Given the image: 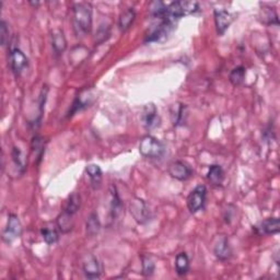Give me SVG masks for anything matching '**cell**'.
Returning <instances> with one entry per match:
<instances>
[{
    "mask_svg": "<svg viewBox=\"0 0 280 280\" xmlns=\"http://www.w3.org/2000/svg\"><path fill=\"white\" fill-rule=\"evenodd\" d=\"M74 25L77 34H88L92 26V8L87 2H79L72 7Z\"/></svg>",
    "mask_w": 280,
    "mask_h": 280,
    "instance_id": "obj_1",
    "label": "cell"
},
{
    "mask_svg": "<svg viewBox=\"0 0 280 280\" xmlns=\"http://www.w3.org/2000/svg\"><path fill=\"white\" fill-rule=\"evenodd\" d=\"M139 152L148 159H161L165 155V147L159 139L148 135L140 140Z\"/></svg>",
    "mask_w": 280,
    "mask_h": 280,
    "instance_id": "obj_2",
    "label": "cell"
},
{
    "mask_svg": "<svg viewBox=\"0 0 280 280\" xmlns=\"http://www.w3.org/2000/svg\"><path fill=\"white\" fill-rule=\"evenodd\" d=\"M8 61L10 69L16 77L22 75V72L25 71L29 67V60L24 55V53L18 47H11L9 51Z\"/></svg>",
    "mask_w": 280,
    "mask_h": 280,
    "instance_id": "obj_3",
    "label": "cell"
},
{
    "mask_svg": "<svg viewBox=\"0 0 280 280\" xmlns=\"http://www.w3.org/2000/svg\"><path fill=\"white\" fill-rule=\"evenodd\" d=\"M129 211H130V215H132L133 218L135 219V221H136V222L139 224L147 223L152 218L151 210L149 209L146 201L137 197H135L134 200H130Z\"/></svg>",
    "mask_w": 280,
    "mask_h": 280,
    "instance_id": "obj_4",
    "label": "cell"
},
{
    "mask_svg": "<svg viewBox=\"0 0 280 280\" xmlns=\"http://www.w3.org/2000/svg\"><path fill=\"white\" fill-rule=\"evenodd\" d=\"M207 197V188L205 185H198L187 196L186 204L188 210L192 214H196L204 208Z\"/></svg>",
    "mask_w": 280,
    "mask_h": 280,
    "instance_id": "obj_5",
    "label": "cell"
},
{
    "mask_svg": "<svg viewBox=\"0 0 280 280\" xmlns=\"http://www.w3.org/2000/svg\"><path fill=\"white\" fill-rule=\"evenodd\" d=\"M22 234V224L20 222L19 217L16 214H10L8 216L7 225L2 232V240L6 242L7 244H11V243L19 239Z\"/></svg>",
    "mask_w": 280,
    "mask_h": 280,
    "instance_id": "obj_6",
    "label": "cell"
},
{
    "mask_svg": "<svg viewBox=\"0 0 280 280\" xmlns=\"http://www.w3.org/2000/svg\"><path fill=\"white\" fill-rule=\"evenodd\" d=\"M82 269L84 273V276L88 279H98L101 277L102 274V267L101 263L97 259V256L92 254H89L85 256L82 263Z\"/></svg>",
    "mask_w": 280,
    "mask_h": 280,
    "instance_id": "obj_7",
    "label": "cell"
},
{
    "mask_svg": "<svg viewBox=\"0 0 280 280\" xmlns=\"http://www.w3.org/2000/svg\"><path fill=\"white\" fill-rule=\"evenodd\" d=\"M142 123L144 127L149 130L155 129L160 126V116L158 115V110L153 103H149L144 106L142 111Z\"/></svg>",
    "mask_w": 280,
    "mask_h": 280,
    "instance_id": "obj_8",
    "label": "cell"
},
{
    "mask_svg": "<svg viewBox=\"0 0 280 280\" xmlns=\"http://www.w3.org/2000/svg\"><path fill=\"white\" fill-rule=\"evenodd\" d=\"M169 174L179 180H186L193 175V170L183 161H174L169 166Z\"/></svg>",
    "mask_w": 280,
    "mask_h": 280,
    "instance_id": "obj_9",
    "label": "cell"
},
{
    "mask_svg": "<svg viewBox=\"0 0 280 280\" xmlns=\"http://www.w3.org/2000/svg\"><path fill=\"white\" fill-rule=\"evenodd\" d=\"M214 15L217 33L219 35H223L225 31L229 29L230 24L232 23L233 16L224 9H216Z\"/></svg>",
    "mask_w": 280,
    "mask_h": 280,
    "instance_id": "obj_10",
    "label": "cell"
},
{
    "mask_svg": "<svg viewBox=\"0 0 280 280\" xmlns=\"http://www.w3.org/2000/svg\"><path fill=\"white\" fill-rule=\"evenodd\" d=\"M260 236H275L280 231V221L278 218H268L254 227Z\"/></svg>",
    "mask_w": 280,
    "mask_h": 280,
    "instance_id": "obj_11",
    "label": "cell"
},
{
    "mask_svg": "<svg viewBox=\"0 0 280 280\" xmlns=\"http://www.w3.org/2000/svg\"><path fill=\"white\" fill-rule=\"evenodd\" d=\"M214 254L219 260H227L231 257L232 250L231 246L229 244V240L225 236H221L215 243L214 246Z\"/></svg>",
    "mask_w": 280,
    "mask_h": 280,
    "instance_id": "obj_12",
    "label": "cell"
},
{
    "mask_svg": "<svg viewBox=\"0 0 280 280\" xmlns=\"http://www.w3.org/2000/svg\"><path fill=\"white\" fill-rule=\"evenodd\" d=\"M173 22H171L169 20H162L161 24H159L157 28L152 31L150 35H148L147 42H158L161 39L166 38L171 32H172L174 29Z\"/></svg>",
    "mask_w": 280,
    "mask_h": 280,
    "instance_id": "obj_13",
    "label": "cell"
},
{
    "mask_svg": "<svg viewBox=\"0 0 280 280\" xmlns=\"http://www.w3.org/2000/svg\"><path fill=\"white\" fill-rule=\"evenodd\" d=\"M52 47L56 56H60L65 52L67 47V40L65 39L64 32L61 30L57 29L52 32Z\"/></svg>",
    "mask_w": 280,
    "mask_h": 280,
    "instance_id": "obj_14",
    "label": "cell"
},
{
    "mask_svg": "<svg viewBox=\"0 0 280 280\" xmlns=\"http://www.w3.org/2000/svg\"><path fill=\"white\" fill-rule=\"evenodd\" d=\"M207 179H208L209 182L212 185H215V186H220V185H222L224 180V171L222 169V166L219 164L210 165L208 173H207Z\"/></svg>",
    "mask_w": 280,
    "mask_h": 280,
    "instance_id": "obj_15",
    "label": "cell"
},
{
    "mask_svg": "<svg viewBox=\"0 0 280 280\" xmlns=\"http://www.w3.org/2000/svg\"><path fill=\"white\" fill-rule=\"evenodd\" d=\"M135 19H136V12L133 8H128L121 12L119 20V26L121 32H126L132 26Z\"/></svg>",
    "mask_w": 280,
    "mask_h": 280,
    "instance_id": "obj_16",
    "label": "cell"
},
{
    "mask_svg": "<svg viewBox=\"0 0 280 280\" xmlns=\"http://www.w3.org/2000/svg\"><path fill=\"white\" fill-rule=\"evenodd\" d=\"M172 113V121L173 125L179 127V126H183L186 123L187 119V106L185 104L180 103L178 105H174V111L171 112Z\"/></svg>",
    "mask_w": 280,
    "mask_h": 280,
    "instance_id": "obj_17",
    "label": "cell"
},
{
    "mask_svg": "<svg viewBox=\"0 0 280 280\" xmlns=\"http://www.w3.org/2000/svg\"><path fill=\"white\" fill-rule=\"evenodd\" d=\"M111 218L114 220L117 217L120 216V211H121V207H123V204H121V200L119 196V193L116 191L115 186H111Z\"/></svg>",
    "mask_w": 280,
    "mask_h": 280,
    "instance_id": "obj_18",
    "label": "cell"
},
{
    "mask_svg": "<svg viewBox=\"0 0 280 280\" xmlns=\"http://www.w3.org/2000/svg\"><path fill=\"white\" fill-rule=\"evenodd\" d=\"M72 217L74 216L67 214L65 211H62L61 214L57 217V227L62 233H68L71 231L72 228H74V219H72Z\"/></svg>",
    "mask_w": 280,
    "mask_h": 280,
    "instance_id": "obj_19",
    "label": "cell"
},
{
    "mask_svg": "<svg viewBox=\"0 0 280 280\" xmlns=\"http://www.w3.org/2000/svg\"><path fill=\"white\" fill-rule=\"evenodd\" d=\"M85 172H87L91 184L94 188H99L101 185L102 180V170L98 164H89L85 168Z\"/></svg>",
    "mask_w": 280,
    "mask_h": 280,
    "instance_id": "obj_20",
    "label": "cell"
},
{
    "mask_svg": "<svg viewBox=\"0 0 280 280\" xmlns=\"http://www.w3.org/2000/svg\"><path fill=\"white\" fill-rule=\"evenodd\" d=\"M175 270L179 276H185L189 270V259L186 253H180L175 259Z\"/></svg>",
    "mask_w": 280,
    "mask_h": 280,
    "instance_id": "obj_21",
    "label": "cell"
},
{
    "mask_svg": "<svg viewBox=\"0 0 280 280\" xmlns=\"http://www.w3.org/2000/svg\"><path fill=\"white\" fill-rule=\"evenodd\" d=\"M166 11H168V6H165L162 1H152L149 4V13L156 19L164 20L166 17Z\"/></svg>",
    "mask_w": 280,
    "mask_h": 280,
    "instance_id": "obj_22",
    "label": "cell"
},
{
    "mask_svg": "<svg viewBox=\"0 0 280 280\" xmlns=\"http://www.w3.org/2000/svg\"><path fill=\"white\" fill-rule=\"evenodd\" d=\"M81 206V197L79 194L77 193H72L71 195L68 197V200L66 201V206L64 208V211L67 212V214L75 216L78 210L80 209Z\"/></svg>",
    "mask_w": 280,
    "mask_h": 280,
    "instance_id": "obj_23",
    "label": "cell"
},
{
    "mask_svg": "<svg viewBox=\"0 0 280 280\" xmlns=\"http://www.w3.org/2000/svg\"><path fill=\"white\" fill-rule=\"evenodd\" d=\"M11 158L18 171H19L20 173H23L26 168V159L23 152H22L19 148L13 147L11 151Z\"/></svg>",
    "mask_w": 280,
    "mask_h": 280,
    "instance_id": "obj_24",
    "label": "cell"
},
{
    "mask_svg": "<svg viewBox=\"0 0 280 280\" xmlns=\"http://www.w3.org/2000/svg\"><path fill=\"white\" fill-rule=\"evenodd\" d=\"M85 228H87V234L89 237H94L99 233L101 229V223L97 214L93 212V214L89 216L87 223H85Z\"/></svg>",
    "mask_w": 280,
    "mask_h": 280,
    "instance_id": "obj_25",
    "label": "cell"
},
{
    "mask_svg": "<svg viewBox=\"0 0 280 280\" xmlns=\"http://www.w3.org/2000/svg\"><path fill=\"white\" fill-rule=\"evenodd\" d=\"M245 79V68L243 66H238L233 68L229 75V80L234 87L241 85Z\"/></svg>",
    "mask_w": 280,
    "mask_h": 280,
    "instance_id": "obj_26",
    "label": "cell"
},
{
    "mask_svg": "<svg viewBox=\"0 0 280 280\" xmlns=\"http://www.w3.org/2000/svg\"><path fill=\"white\" fill-rule=\"evenodd\" d=\"M141 265H142V275L144 277H150L155 273L156 266L153 260L149 256H141Z\"/></svg>",
    "mask_w": 280,
    "mask_h": 280,
    "instance_id": "obj_27",
    "label": "cell"
},
{
    "mask_svg": "<svg viewBox=\"0 0 280 280\" xmlns=\"http://www.w3.org/2000/svg\"><path fill=\"white\" fill-rule=\"evenodd\" d=\"M40 236H42L43 240L47 243V244L52 245V244H55V243L58 241V233L56 230H52V229H47V228H44L40 230Z\"/></svg>",
    "mask_w": 280,
    "mask_h": 280,
    "instance_id": "obj_28",
    "label": "cell"
},
{
    "mask_svg": "<svg viewBox=\"0 0 280 280\" xmlns=\"http://www.w3.org/2000/svg\"><path fill=\"white\" fill-rule=\"evenodd\" d=\"M45 142L44 139L40 136H34L32 139V149L35 151L36 156L39 158V162L42 159V156L45 150Z\"/></svg>",
    "mask_w": 280,
    "mask_h": 280,
    "instance_id": "obj_29",
    "label": "cell"
},
{
    "mask_svg": "<svg viewBox=\"0 0 280 280\" xmlns=\"http://www.w3.org/2000/svg\"><path fill=\"white\" fill-rule=\"evenodd\" d=\"M9 29H8V25L6 23V21H1L0 22V39H1V45L2 46H6V45L9 43V38H10V35H9Z\"/></svg>",
    "mask_w": 280,
    "mask_h": 280,
    "instance_id": "obj_30",
    "label": "cell"
},
{
    "mask_svg": "<svg viewBox=\"0 0 280 280\" xmlns=\"http://www.w3.org/2000/svg\"><path fill=\"white\" fill-rule=\"evenodd\" d=\"M101 31H102V30H101V28L99 29V32H98V34H97V38H99V36H101V35H100ZM102 34H103V35H105V34H106V35H108V31H105V32H103Z\"/></svg>",
    "mask_w": 280,
    "mask_h": 280,
    "instance_id": "obj_31",
    "label": "cell"
}]
</instances>
